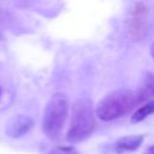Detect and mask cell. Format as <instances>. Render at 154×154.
Listing matches in <instances>:
<instances>
[{
  "label": "cell",
  "mask_w": 154,
  "mask_h": 154,
  "mask_svg": "<svg viewBox=\"0 0 154 154\" xmlns=\"http://www.w3.org/2000/svg\"><path fill=\"white\" fill-rule=\"evenodd\" d=\"M96 129L94 106L87 97L78 99L72 105L70 126L66 132V141L76 144L87 140Z\"/></svg>",
  "instance_id": "6da1fadb"
},
{
  "label": "cell",
  "mask_w": 154,
  "mask_h": 154,
  "mask_svg": "<svg viewBox=\"0 0 154 154\" xmlns=\"http://www.w3.org/2000/svg\"><path fill=\"white\" fill-rule=\"evenodd\" d=\"M136 105L137 103L134 91L123 88L106 94L96 103L94 113L99 119L103 122H111L130 113Z\"/></svg>",
  "instance_id": "7a4b0ae2"
},
{
  "label": "cell",
  "mask_w": 154,
  "mask_h": 154,
  "mask_svg": "<svg viewBox=\"0 0 154 154\" xmlns=\"http://www.w3.org/2000/svg\"><path fill=\"white\" fill-rule=\"evenodd\" d=\"M69 114V100L63 93H55L46 103L42 118V130L51 140H57L61 135Z\"/></svg>",
  "instance_id": "3957f363"
},
{
  "label": "cell",
  "mask_w": 154,
  "mask_h": 154,
  "mask_svg": "<svg viewBox=\"0 0 154 154\" xmlns=\"http://www.w3.org/2000/svg\"><path fill=\"white\" fill-rule=\"evenodd\" d=\"M147 12L146 5L142 2H136L132 10L131 24H130V36L132 40H142L147 35V25L144 14Z\"/></svg>",
  "instance_id": "277c9868"
},
{
  "label": "cell",
  "mask_w": 154,
  "mask_h": 154,
  "mask_svg": "<svg viewBox=\"0 0 154 154\" xmlns=\"http://www.w3.org/2000/svg\"><path fill=\"white\" fill-rule=\"evenodd\" d=\"M32 126H34L32 118L24 114H17L7 122L5 128V134L7 137L19 138L24 136L26 132H29Z\"/></svg>",
  "instance_id": "5b68a950"
},
{
  "label": "cell",
  "mask_w": 154,
  "mask_h": 154,
  "mask_svg": "<svg viewBox=\"0 0 154 154\" xmlns=\"http://www.w3.org/2000/svg\"><path fill=\"white\" fill-rule=\"evenodd\" d=\"M134 94H135L137 105L152 101V99L154 97V73L153 72H146L143 75Z\"/></svg>",
  "instance_id": "8992f818"
},
{
  "label": "cell",
  "mask_w": 154,
  "mask_h": 154,
  "mask_svg": "<svg viewBox=\"0 0 154 154\" xmlns=\"http://www.w3.org/2000/svg\"><path fill=\"white\" fill-rule=\"evenodd\" d=\"M143 135H129L120 137L116 141L114 147L118 153H124V152H135L137 150L142 142H143Z\"/></svg>",
  "instance_id": "52a82bcc"
},
{
  "label": "cell",
  "mask_w": 154,
  "mask_h": 154,
  "mask_svg": "<svg viewBox=\"0 0 154 154\" xmlns=\"http://www.w3.org/2000/svg\"><path fill=\"white\" fill-rule=\"evenodd\" d=\"M153 113H154V100L148 101L144 105H142L140 108H137L135 113L131 116V123H140Z\"/></svg>",
  "instance_id": "ba28073f"
},
{
  "label": "cell",
  "mask_w": 154,
  "mask_h": 154,
  "mask_svg": "<svg viewBox=\"0 0 154 154\" xmlns=\"http://www.w3.org/2000/svg\"><path fill=\"white\" fill-rule=\"evenodd\" d=\"M143 154H154V144L149 146V147L144 150V153H143Z\"/></svg>",
  "instance_id": "9c48e42d"
},
{
  "label": "cell",
  "mask_w": 154,
  "mask_h": 154,
  "mask_svg": "<svg viewBox=\"0 0 154 154\" xmlns=\"http://www.w3.org/2000/svg\"><path fill=\"white\" fill-rule=\"evenodd\" d=\"M150 55H152V58H153V60H154V42L150 45Z\"/></svg>",
  "instance_id": "30bf717a"
},
{
  "label": "cell",
  "mask_w": 154,
  "mask_h": 154,
  "mask_svg": "<svg viewBox=\"0 0 154 154\" xmlns=\"http://www.w3.org/2000/svg\"><path fill=\"white\" fill-rule=\"evenodd\" d=\"M71 148H72V147H67V149H66V153H67V152H69ZM66 153H61V154H66Z\"/></svg>",
  "instance_id": "8fae6325"
},
{
  "label": "cell",
  "mask_w": 154,
  "mask_h": 154,
  "mask_svg": "<svg viewBox=\"0 0 154 154\" xmlns=\"http://www.w3.org/2000/svg\"><path fill=\"white\" fill-rule=\"evenodd\" d=\"M0 96H1V88H0Z\"/></svg>",
  "instance_id": "7c38bea8"
}]
</instances>
